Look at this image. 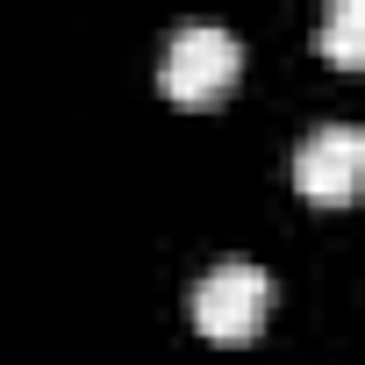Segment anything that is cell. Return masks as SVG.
<instances>
[{
    "mask_svg": "<svg viewBox=\"0 0 365 365\" xmlns=\"http://www.w3.org/2000/svg\"><path fill=\"white\" fill-rule=\"evenodd\" d=\"M237 72H244V43H237L222 22L172 29V43H165V58H158V86H165L172 101H187V108L222 101V93L237 86Z\"/></svg>",
    "mask_w": 365,
    "mask_h": 365,
    "instance_id": "cell-1",
    "label": "cell"
},
{
    "mask_svg": "<svg viewBox=\"0 0 365 365\" xmlns=\"http://www.w3.org/2000/svg\"><path fill=\"white\" fill-rule=\"evenodd\" d=\"M322 51H329L336 72H358V65H365V43H358V0H336V8H329V22H322Z\"/></svg>",
    "mask_w": 365,
    "mask_h": 365,
    "instance_id": "cell-4",
    "label": "cell"
},
{
    "mask_svg": "<svg viewBox=\"0 0 365 365\" xmlns=\"http://www.w3.org/2000/svg\"><path fill=\"white\" fill-rule=\"evenodd\" d=\"M187 308H194V329H201L208 344H244V336H258L265 315H272V279H265V265H251V258H222V265L187 294Z\"/></svg>",
    "mask_w": 365,
    "mask_h": 365,
    "instance_id": "cell-2",
    "label": "cell"
},
{
    "mask_svg": "<svg viewBox=\"0 0 365 365\" xmlns=\"http://www.w3.org/2000/svg\"><path fill=\"white\" fill-rule=\"evenodd\" d=\"M294 187H301L308 201H322V208L358 201V187H365V136H358L351 122L315 129V136L294 150Z\"/></svg>",
    "mask_w": 365,
    "mask_h": 365,
    "instance_id": "cell-3",
    "label": "cell"
}]
</instances>
